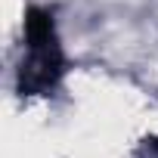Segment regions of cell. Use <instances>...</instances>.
I'll list each match as a JSON object with an SVG mask.
<instances>
[{"label": "cell", "instance_id": "1", "mask_svg": "<svg viewBox=\"0 0 158 158\" xmlns=\"http://www.w3.org/2000/svg\"><path fill=\"white\" fill-rule=\"evenodd\" d=\"M25 47L28 56L19 65V93L34 96V93H47L50 87H56V81L65 71V59H62V47L56 37V25L53 16L44 10H28L25 16Z\"/></svg>", "mask_w": 158, "mask_h": 158}]
</instances>
